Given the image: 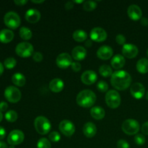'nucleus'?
<instances>
[{
  "instance_id": "nucleus-52",
  "label": "nucleus",
  "mask_w": 148,
  "mask_h": 148,
  "mask_svg": "<svg viewBox=\"0 0 148 148\" xmlns=\"http://www.w3.org/2000/svg\"><path fill=\"white\" fill-rule=\"evenodd\" d=\"M73 2H75V3H84V1H74Z\"/></svg>"
},
{
  "instance_id": "nucleus-48",
  "label": "nucleus",
  "mask_w": 148,
  "mask_h": 148,
  "mask_svg": "<svg viewBox=\"0 0 148 148\" xmlns=\"http://www.w3.org/2000/svg\"><path fill=\"white\" fill-rule=\"evenodd\" d=\"M3 72H4V65L0 62V76L2 75Z\"/></svg>"
},
{
  "instance_id": "nucleus-5",
  "label": "nucleus",
  "mask_w": 148,
  "mask_h": 148,
  "mask_svg": "<svg viewBox=\"0 0 148 148\" xmlns=\"http://www.w3.org/2000/svg\"><path fill=\"white\" fill-rule=\"evenodd\" d=\"M34 49L31 43L28 42H21L18 43L15 48L17 55L22 58H27L33 55Z\"/></svg>"
},
{
  "instance_id": "nucleus-28",
  "label": "nucleus",
  "mask_w": 148,
  "mask_h": 148,
  "mask_svg": "<svg viewBox=\"0 0 148 148\" xmlns=\"http://www.w3.org/2000/svg\"><path fill=\"white\" fill-rule=\"evenodd\" d=\"M19 34H20V38L22 39L25 40H28L33 36V33L30 30V28L27 27H22L20 29V31H19Z\"/></svg>"
},
{
  "instance_id": "nucleus-20",
  "label": "nucleus",
  "mask_w": 148,
  "mask_h": 148,
  "mask_svg": "<svg viewBox=\"0 0 148 148\" xmlns=\"http://www.w3.org/2000/svg\"><path fill=\"white\" fill-rule=\"evenodd\" d=\"M82 131L85 137L88 138H92L96 134L97 127L92 122H87L86 124H84Z\"/></svg>"
},
{
  "instance_id": "nucleus-25",
  "label": "nucleus",
  "mask_w": 148,
  "mask_h": 148,
  "mask_svg": "<svg viewBox=\"0 0 148 148\" xmlns=\"http://www.w3.org/2000/svg\"><path fill=\"white\" fill-rule=\"evenodd\" d=\"M137 71L142 74L148 72V59L146 58H142L137 62L136 65Z\"/></svg>"
},
{
  "instance_id": "nucleus-37",
  "label": "nucleus",
  "mask_w": 148,
  "mask_h": 148,
  "mask_svg": "<svg viewBox=\"0 0 148 148\" xmlns=\"http://www.w3.org/2000/svg\"><path fill=\"white\" fill-rule=\"evenodd\" d=\"M116 41L119 45H124L126 43V38L124 35L118 34L116 36Z\"/></svg>"
},
{
  "instance_id": "nucleus-11",
  "label": "nucleus",
  "mask_w": 148,
  "mask_h": 148,
  "mask_svg": "<svg viewBox=\"0 0 148 148\" xmlns=\"http://www.w3.org/2000/svg\"><path fill=\"white\" fill-rule=\"evenodd\" d=\"M91 40L95 42H103L106 40L107 33L103 28L95 27L92 29L90 33Z\"/></svg>"
},
{
  "instance_id": "nucleus-35",
  "label": "nucleus",
  "mask_w": 148,
  "mask_h": 148,
  "mask_svg": "<svg viewBox=\"0 0 148 148\" xmlns=\"http://www.w3.org/2000/svg\"><path fill=\"white\" fill-rule=\"evenodd\" d=\"M134 142L137 145H143L145 143V137L141 134H136L134 137Z\"/></svg>"
},
{
  "instance_id": "nucleus-36",
  "label": "nucleus",
  "mask_w": 148,
  "mask_h": 148,
  "mask_svg": "<svg viewBox=\"0 0 148 148\" xmlns=\"http://www.w3.org/2000/svg\"><path fill=\"white\" fill-rule=\"evenodd\" d=\"M49 140L51 142H53V143H57L60 140L61 136L57 132H51L49 134Z\"/></svg>"
},
{
  "instance_id": "nucleus-30",
  "label": "nucleus",
  "mask_w": 148,
  "mask_h": 148,
  "mask_svg": "<svg viewBox=\"0 0 148 148\" xmlns=\"http://www.w3.org/2000/svg\"><path fill=\"white\" fill-rule=\"evenodd\" d=\"M17 117H18L17 113L15 111H13V110L8 111L5 114L6 120L9 122H14L17 119Z\"/></svg>"
},
{
  "instance_id": "nucleus-7",
  "label": "nucleus",
  "mask_w": 148,
  "mask_h": 148,
  "mask_svg": "<svg viewBox=\"0 0 148 148\" xmlns=\"http://www.w3.org/2000/svg\"><path fill=\"white\" fill-rule=\"evenodd\" d=\"M106 103L111 108H116L121 104V96L117 91L111 90L106 94Z\"/></svg>"
},
{
  "instance_id": "nucleus-42",
  "label": "nucleus",
  "mask_w": 148,
  "mask_h": 148,
  "mask_svg": "<svg viewBox=\"0 0 148 148\" xmlns=\"http://www.w3.org/2000/svg\"><path fill=\"white\" fill-rule=\"evenodd\" d=\"M142 132L144 134L148 135V121H146L142 126Z\"/></svg>"
},
{
  "instance_id": "nucleus-38",
  "label": "nucleus",
  "mask_w": 148,
  "mask_h": 148,
  "mask_svg": "<svg viewBox=\"0 0 148 148\" xmlns=\"http://www.w3.org/2000/svg\"><path fill=\"white\" fill-rule=\"evenodd\" d=\"M117 148H130V146L126 140H119L117 142Z\"/></svg>"
},
{
  "instance_id": "nucleus-21",
  "label": "nucleus",
  "mask_w": 148,
  "mask_h": 148,
  "mask_svg": "<svg viewBox=\"0 0 148 148\" xmlns=\"http://www.w3.org/2000/svg\"><path fill=\"white\" fill-rule=\"evenodd\" d=\"M64 83L59 78H55L49 82V88L52 92L55 93L60 92L64 89Z\"/></svg>"
},
{
  "instance_id": "nucleus-14",
  "label": "nucleus",
  "mask_w": 148,
  "mask_h": 148,
  "mask_svg": "<svg viewBox=\"0 0 148 148\" xmlns=\"http://www.w3.org/2000/svg\"><path fill=\"white\" fill-rule=\"evenodd\" d=\"M131 95L136 99H141L145 93V88L143 84L140 82H135L132 84L130 88Z\"/></svg>"
},
{
  "instance_id": "nucleus-26",
  "label": "nucleus",
  "mask_w": 148,
  "mask_h": 148,
  "mask_svg": "<svg viewBox=\"0 0 148 148\" xmlns=\"http://www.w3.org/2000/svg\"><path fill=\"white\" fill-rule=\"evenodd\" d=\"M12 82L18 87L24 86L25 84L26 79L24 75L21 73H15L12 77Z\"/></svg>"
},
{
  "instance_id": "nucleus-40",
  "label": "nucleus",
  "mask_w": 148,
  "mask_h": 148,
  "mask_svg": "<svg viewBox=\"0 0 148 148\" xmlns=\"http://www.w3.org/2000/svg\"><path fill=\"white\" fill-rule=\"evenodd\" d=\"M71 67H72V70L75 71V72H79L81 68H82V66H81L80 64L78 63V62H72Z\"/></svg>"
},
{
  "instance_id": "nucleus-43",
  "label": "nucleus",
  "mask_w": 148,
  "mask_h": 148,
  "mask_svg": "<svg viewBox=\"0 0 148 148\" xmlns=\"http://www.w3.org/2000/svg\"><path fill=\"white\" fill-rule=\"evenodd\" d=\"M73 1H67V2L65 4V9L66 10H70L71 9H72L74 7V4H73Z\"/></svg>"
},
{
  "instance_id": "nucleus-51",
  "label": "nucleus",
  "mask_w": 148,
  "mask_h": 148,
  "mask_svg": "<svg viewBox=\"0 0 148 148\" xmlns=\"http://www.w3.org/2000/svg\"><path fill=\"white\" fill-rule=\"evenodd\" d=\"M3 119V115H2V113L0 111V122H1V121H2Z\"/></svg>"
},
{
  "instance_id": "nucleus-27",
  "label": "nucleus",
  "mask_w": 148,
  "mask_h": 148,
  "mask_svg": "<svg viewBox=\"0 0 148 148\" xmlns=\"http://www.w3.org/2000/svg\"><path fill=\"white\" fill-rule=\"evenodd\" d=\"M72 38L77 42H83L88 38V34L86 32L83 30H77L72 34Z\"/></svg>"
},
{
  "instance_id": "nucleus-6",
  "label": "nucleus",
  "mask_w": 148,
  "mask_h": 148,
  "mask_svg": "<svg viewBox=\"0 0 148 148\" xmlns=\"http://www.w3.org/2000/svg\"><path fill=\"white\" fill-rule=\"evenodd\" d=\"M4 23L10 29H17L20 26L21 20L18 14L13 11L6 13L4 17Z\"/></svg>"
},
{
  "instance_id": "nucleus-15",
  "label": "nucleus",
  "mask_w": 148,
  "mask_h": 148,
  "mask_svg": "<svg viewBox=\"0 0 148 148\" xmlns=\"http://www.w3.org/2000/svg\"><path fill=\"white\" fill-rule=\"evenodd\" d=\"M98 79V75L96 72L92 70H87L82 73L81 76V80L84 84L90 85L95 83Z\"/></svg>"
},
{
  "instance_id": "nucleus-46",
  "label": "nucleus",
  "mask_w": 148,
  "mask_h": 148,
  "mask_svg": "<svg viewBox=\"0 0 148 148\" xmlns=\"http://www.w3.org/2000/svg\"><path fill=\"white\" fill-rule=\"evenodd\" d=\"M141 23L143 25L147 26L148 25V19L146 18V17H143L141 19Z\"/></svg>"
},
{
  "instance_id": "nucleus-31",
  "label": "nucleus",
  "mask_w": 148,
  "mask_h": 148,
  "mask_svg": "<svg viewBox=\"0 0 148 148\" xmlns=\"http://www.w3.org/2000/svg\"><path fill=\"white\" fill-rule=\"evenodd\" d=\"M97 7V3L94 1H86L83 3V9L86 12H91Z\"/></svg>"
},
{
  "instance_id": "nucleus-10",
  "label": "nucleus",
  "mask_w": 148,
  "mask_h": 148,
  "mask_svg": "<svg viewBox=\"0 0 148 148\" xmlns=\"http://www.w3.org/2000/svg\"><path fill=\"white\" fill-rule=\"evenodd\" d=\"M59 130L64 135L71 137L75 132V126L71 121L65 119L61 121L59 124Z\"/></svg>"
},
{
  "instance_id": "nucleus-24",
  "label": "nucleus",
  "mask_w": 148,
  "mask_h": 148,
  "mask_svg": "<svg viewBox=\"0 0 148 148\" xmlns=\"http://www.w3.org/2000/svg\"><path fill=\"white\" fill-rule=\"evenodd\" d=\"M106 112L103 108L100 106L92 107L90 109V115L96 120H101L105 117Z\"/></svg>"
},
{
  "instance_id": "nucleus-50",
  "label": "nucleus",
  "mask_w": 148,
  "mask_h": 148,
  "mask_svg": "<svg viewBox=\"0 0 148 148\" xmlns=\"http://www.w3.org/2000/svg\"><path fill=\"white\" fill-rule=\"evenodd\" d=\"M32 2L36 3V4H40V3L44 2V1H43V0H42V1H35V0H33V1H32Z\"/></svg>"
},
{
  "instance_id": "nucleus-39",
  "label": "nucleus",
  "mask_w": 148,
  "mask_h": 148,
  "mask_svg": "<svg viewBox=\"0 0 148 148\" xmlns=\"http://www.w3.org/2000/svg\"><path fill=\"white\" fill-rule=\"evenodd\" d=\"M43 54L40 52H35L33 55V59L35 62H40L43 60Z\"/></svg>"
},
{
  "instance_id": "nucleus-8",
  "label": "nucleus",
  "mask_w": 148,
  "mask_h": 148,
  "mask_svg": "<svg viewBox=\"0 0 148 148\" xmlns=\"http://www.w3.org/2000/svg\"><path fill=\"white\" fill-rule=\"evenodd\" d=\"M21 92L17 88L14 86H8L4 90V97L10 103H15L21 99Z\"/></svg>"
},
{
  "instance_id": "nucleus-34",
  "label": "nucleus",
  "mask_w": 148,
  "mask_h": 148,
  "mask_svg": "<svg viewBox=\"0 0 148 148\" xmlns=\"http://www.w3.org/2000/svg\"><path fill=\"white\" fill-rule=\"evenodd\" d=\"M97 89L101 92H106L108 91V85L105 81L101 80L98 82L97 84Z\"/></svg>"
},
{
  "instance_id": "nucleus-3",
  "label": "nucleus",
  "mask_w": 148,
  "mask_h": 148,
  "mask_svg": "<svg viewBox=\"0 0 148 148\" xmlns=\"http://www.w3.org/2000/svg\"><path fill=\"white\" fill-rule=\"evenodd\" d=\"M34 127L38 133L40 134L44 135L50 132L51 128V124L50 121L43 116H39L36 117L34 121Z\"/></svg>"
},
{
  "instance_id": "nucleus-18",
  "label": "nucleus",
  "mask_w": 148,
  "mask_h": 148,
  "mask_svg": "<svg viewBox=\"0 0 148 148\" xmlns=\"http://www.w3.org/2000/svg\"><path fill=\"white\" fill-rule=\"evenodd\" d=\"M26 20L30 23H36L40 19V13L36 9H30L25 13Z\"/></svg>"
},
{
  "instance_id": "nucleus-55",
  "label": "nucleus",
  "mask_w": 148,
  "mask_h": 148,
  "mask_svg": "<svg viewBox=\"0 0 148 148\" xmlns=\"http://www.w3.org/2000/svg\"><path fill=\"white\" fill-rule=\"evenodd\" d=\"M147 56H148V49H147Z\"/></svg>"
},
{
  "instance_id": "nucleus-4",
  "label": "nucleus",
  "mask_w": 148,
  "mask_h": 148,
  "mask_svg": "<svg viewBox=\"0 0 148 148\" xmlns=\"http://www.w3.org/2000/svg\"><path fill=\"white\" fill-rule=\"evenodd\" d=\"M121 129L125 134L128 135H134V134H137L138 132L140 131V127L137 120L130 119L125 120L122 123Z\"/></svg>"
},
{
  "instance_id": "nucleus-2",
  "label": "nucleus",
  "mask_w": 148,
  "mask_h": 148,
  "mask_svg": "<svg viewBox=\"0 0 148 148\" xmlns=\"http://www.w3.org/2000/svg\"><path fill=\"white\" fill-rule=\"evenodd\" d=\"M77 103L83 108H90L95 104L96 95L90 90H84L77 95Z\"/></svg>"
},
{
  "instance_id": "nucleus-16",
  "label": "nucleus",
  "mask_w": 148,
  "mask_h": 148,
  "mask_svg": "<svg viewBox=\"0 0 148 148\" xmlns=\"http://www.w3.org/2000/svg\"><path fill=\"white\" fill-rule=\"evenodd\" d=\"M127 14L130 18L132 20H140L143 15V12L141 8L137 4H131L128 7Z\"/></svg>"
},
{
  "instance_id": "nucleus-22",
  "label": "nucleus",
  "mask_w": 148,
  "mask_h": 148,
  "mask_svg": "<svg viewBox=\"0 0 148 148\" xmlns=\"http://www.w3.org/2000/svg\"><path fill=\"white\" fill-rule=\"evenodd\" d=\"M125 58L124 56L121 54H116L111 59V66L113 68L116 69H121L125 65Z\"/></svg>"
},
{
  "instance_id": "nucleus-45",
  "label": "nucleus",
  "mask_w": 148,
  "mask_h": 148,
  "mask_svg": "<svg viewBox=\"0 0 148 148\" xmlns=\"http://www.w3.org/2000/svg\"><path fill=\"white\" fill-rule=\"evenodd\" d=\"M6 136V130L2 127H0V140H3Z\"/></svg>"
},
{
  "instance_id": "nucleus-53",
  "label": "nucleus",
  "mask_w": 148,
  "mask_h": 148,
  "mask_svg": "<svg viewBox=\"0 0 148 148\" xmlns=\"http://www.w3.org/2000/svg\"><path fill=\"white\" fill-rule=\"evenodd\" d=\"M146 98H147V100H148V91L147 92V95H146Z\"/></svg>"
},
{
  "instance_id": "nucleus-33",
  "label": "nucleus",
  "mask_w": 148,
  "mask_h": 148,
  "mask_svg": "<svg viewBox=\"0 0 148 148\" xmlns=\"http://www.w3.org/2000/svg\"><path fill=\"white\" fill-rule=\"evenodd\" d=\"M37 148H51V145L48 139L40 138L37 143Z\"/></svg>"
},
{
  "instance_id": "nucleus-44",
  "label": "nucleus",
  "mask_w": 148,
  "mask_h": 148,
  "mask_svg": "<svg viewBox=\"0 0 148 148\" xmlns=\"http://www.w3.org/2000/svg\"><path fill=\"white\" fill-rule=\"evenodd\" d=\"M14 4L18 6H23L25 4H27V0H14Z\"/></svg>"
},
{
  "instance_id": "nucleus-23",
  "label": "nucleus",
  "mask_w": 148,
  "mask_h": 148,
  "mask_svg": "<svg viewBox=\"0 0 148 148\" xmlns=\"http://www.w3.org/2000/svg\"><path fill=\"white\" fill-rule=\"evenodd\" d=\"M14 38V33L10 29H3L0 31V42L8 43Z\"/></svg>"
},
{
  "instance_id": "nucleus-41",
  "label": "nucleus",
  "mask_w": 148,
  "mask_h": 148,
  "mask_svg": "<svg viewBox=\"0 0 148 148\" xmlns=\"http://www.w3.org/2000/svg\"><path fill=\"white\" fill-rule=\"evenodd\" d=\"M8 109V104L4 101L0 103V111L1 112H4Z\"/></svg>"
},
{
  "instance_id": "nucleus-1",
  "label": "nucleus",
  "mask_w": 148,
  "mask_h": 148,
  "mask_svg": "<svg viewBox=\"0 0 148 148\" xmlns=\"http://www.w3.org/2000/svg\"><path fill=\"white\" fill-rule=\"evenodd\" d=\"M111 83L115 89L118 90H124L131 85L132 77L126 71H116L114 72L111 76Z\"/></svg>"
},
{
  "instance_id": "nucleus-12",
  "label": "nucleus",
  "mask_w": 148,
  "mask_h": 148,
  "mask_svg": "<svg viewBox=\"0 0 148 148\" xmlns=\"http://www.w3.org/2000/svg\"><path fill=\"white\" fill-rule=\"evenodd\" d=\"M56 64L61 69H66L72 64V57L67 53H60L56 57Z\"/></svg>"
},
{
  "instance_id": "nucleus-13",
  "label": "nucleus",
  "mask_w": 148,
  "mask_h": 148,
  "mask_svg": "<svg viewBox=\"0 0 148 148\" xmlns=\"http://www.w3.org/2000/svg\"><path fill=\"white\" fill-rule=\"evenodd\" d=\"M138 48L132 43H125L122 48V53L124 57L128 59L135 58L138 54Z\"/></svg>"
},
{
  "instance_id": "nucleus-49",
  "label": "nucleus",
  "mask_w": 148,
  "mask_h": 148,
  "mask_svg": "<svg viewBox=\"0 0 148 148\" xmlns=\"http://www.w3.org/2000/svg\"><path fill=\"white\" fill-rule=\"evenodd\" d=\"M85 46H88V47H90L92 46V42H91L90 40H87L86 43H85Z\"/></svg>"
},
{
  "instance_id": "nucleus-47",
  "label": "nucleus",
  "mask_w": 148,
  "mask_h": 148,
  "mask_svg": "<svg viewBox=\"0 0 148 148\" xmlns=\"http://www.w3.org/2000/svg\"><path fill=\"white\" fill-rule=\"evenodd\" d=\"M0 148H8V146L5 143L0 141Z\"/></svg>"
},
{
  "instance_id": "nucleus-19",
  "label": "nucleus",
  "mask_w": 148,
  "mask_h": 148,
  "mask_svg": "<svg viewBox=\"0 0 148 148\" xmlns=\"http://www.w3.org/2000/svg\"><path fill=\"white\" fill-rule=\"evenodd\" d=\"M87 51L84 47L77 46L72 51V57L77 61H82L86 57Z\"/></svg>"
},
{
  "instance_id": "nucleus-29",
  "label": "nucleus",
  "mask_w": 148,
  "mask_h": 148,
  "mask_svg": "<svg viewBox=\"0 0 148 148\" xmlns=\"http://www.w3.org/2000/svg\"><path fill=\"white\" fill-rule=\"evenodd\" d=\"M99 73L103 77H108L112 76L113 71L109 65L103 64L100 66Z\"/></svg>"
},
{
  "instance_id": "nucleus-9",
  "label": "nucleus",
  "mask_w": 148,
  "mask_h": 148,
  "mask_svg": "<svg viewBox=\"0 0 148 148\" xmlns=\"http://www.w3.org/2000/svg\"><path fill=\"white\" fill-rule=\"evenodd\" d=\"M25 138L24 133L19 130H12L7 137V142L10 145L15 146L21 144Z\"/></svg>"
},
{
  "instance_id": "nucleus-17",
  "label": "nucleus",
  "mask_w": 148,
  "mask_h": 148,
  "mask_svg": "<svg viewBox=\"0 0 148 148\" xmlns=\"http://www.w3.org/2000/svg\"><path fill=\"white\" fill-rule=\"evenodd\" d=\"M113 49L109 46H103L98 49L97 51V56L102 60H108L111 59L113 56Z\"/></svg>"
},
{
  "instance_id": "nucleus-54",
  "label": "nucleus",
  "mask_w": 148,
  "mask_h": 148,
  "mask_svg": "<svg viewBox=\"0 0 148 148\" xmlns=\"http://www.w3.org/2000/svg\"><path fill=\"white\" fill-rule=\"evenodd\" d=\"M9 148H14V146H12V145H10V147Z\"/></svg>"
},
{
  "instance_id": "nucleus-32",
  "label": "nucleus",
  "mask_w": 148,
  "mask_h": 148,
  "mask_svg": "<svg viewBox=\"0 0 148 148\" xmlns=\"http://www.w3.org/2000/svg\"><path fill=\"white\" fill-rule=\"evenodd\" d=\"M16 64H17V61L13 57L7 58L4 62V66L8 69H13L16 66Z\"/></svg>"
}]
</instances>
